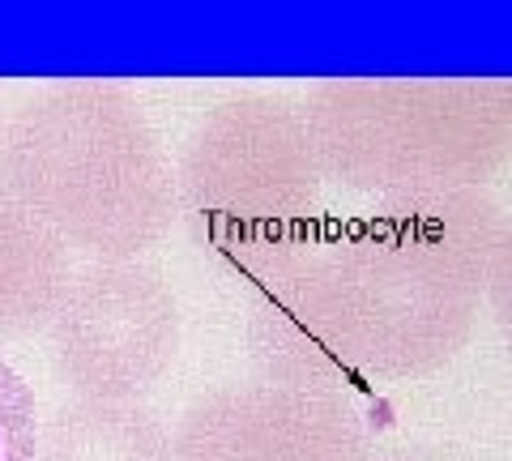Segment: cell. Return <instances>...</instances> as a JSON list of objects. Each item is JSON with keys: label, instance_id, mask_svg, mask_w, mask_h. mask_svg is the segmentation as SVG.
<instances>
[{"label": "cell", "instance_id": "1", "mask_svg": "<svg viewBox=\"0 0 512 461\" xmlns=\"http://www.w3.org/2000/svg\"><path fill=\"white\" fill-rule=\"evenodd\" d=\"M35 393L0 359V461H35Z\"/></svg>", "mask_w": 512, "mask_h": 461}]
</instances>
